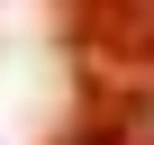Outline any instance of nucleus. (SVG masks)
I'll list each match as a JSON object with an SVG mask.
<instances>
[{"label":"nucleus","mask_w":154,"mask_h":145,"mask_svg":"<svg viewBox=\"0 0 154 145\" xmlns=\"http://www.w3.org/2000/svg\"><path fill=\"white\" fill-rule=\"evenodd\" d=\"M63 9H72V36L91 63L154 72V0H63Z\"/></svg>","instance_id":"nucleus-1"}]
</instances>
